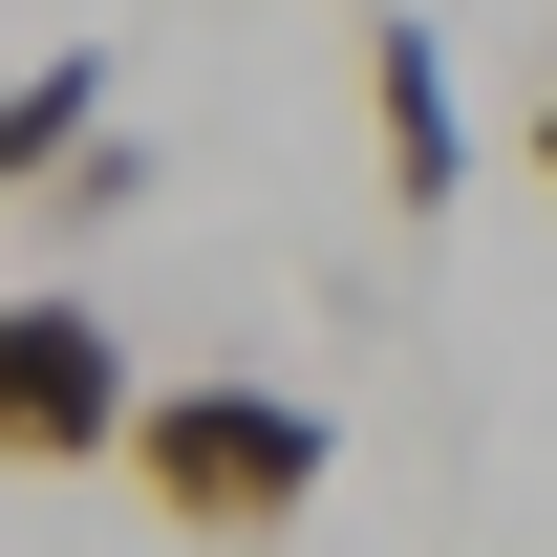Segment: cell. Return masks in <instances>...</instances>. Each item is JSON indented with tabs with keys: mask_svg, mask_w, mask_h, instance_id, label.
<instances>
[{
	"mask_svg": "<svg viewBox=\"0 0 557 557\" xmlns=\"http://www.w3.org/2000/svg\"><path fill=\"white\" fill-rule=\"evenodd\" d=\"M322 472H344V429L300 408V386H236V364H194V386H129V493L172 515V536L258 557L322 515Z\"/></svg>",
	"mask_w": 557,
	"mask_h": 557,
	"instance_id": "6da1fadb",
	"label": "cell"
},
{
	"mask_svg": "<svg viewBox=\"0 0 557 557\" xmlns=\"http://www.w3.org/2000/svg\"><path fill=\"white\" fill-rule=\"evenodd\" d=\"M129 450V322L86 278H22L0 300V472H108Z\"/></svg>",
	"mask_w": 557,
	"mask_h": 557,
	"instance_id": "7a4b0ae2",
	"label": "cell"
},
{
	"mask_svg": "<svg viewBox=\"0 0 557 557\" xmlns=\"http://www.w3.org/2000/svg\"><path fill=\"white\" fill-rule=\"evenodd\" d=\"M364 150H386V214H408V236L472 194V108H450V44H429L408 0L364 22Z\"/></svg>",
	"mask_w": 557,
	"mask_h": 557,
	"instance_id": "3957f363",
	"label": "cell"
},
{
	"mask_svg": "<svg viewBox=\"0 0 557 557\" xmlns=\"http://www.w3.org/2000/svg\"><path fill=\"white\" fill-rule=\"evenodd\" d=\"M86 129H108V44H65V65H22V86H0V194H44V172H65Z\"/></svg>",
	"mask_w": 557,
	"mask_h": 557,
	"instance_id": "277c9868",
	"label": "cell"
},
{
	"mask_svg": "<svg viewBox=\"0 0 557 557\" xmlns=\"http://www.w3.org/2000/svg\"><path fill=\"white\" fill-rule=\"evenodd\" d=\"M108 214H150V150L129 129H86L65 172H44V236H108Z\"/></svg>",
	"mask_w": 557,
	"mask_h": 557,
	"instance_id": "5b68a950",
	"label": "cell"
},
{
	"mask_svg": "<svg viewBox=\"0 0 557 557\" xmlns=\"http://www.w3.org/2000/svg\"><path fill=\"white\" fill-rule=\"evenodd\" d=\"M515 172H536V194H557V86H536V129H515Z\"/></svg>",
	"mask_w": 557,
	"mask_h": 557,
	"instance_id": "8992f818",
	"label": "cell"
}]
</instances>
